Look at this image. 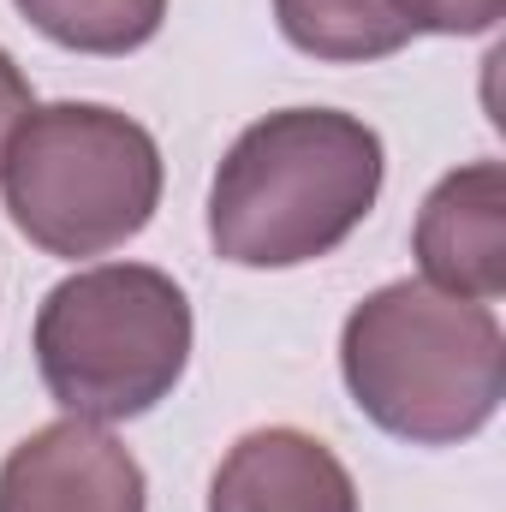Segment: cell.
Segmentation results:
<instances>
[{"label":"cell","instance_id":"4","mask_svg":"<svg viewBox=\"0 0 506 512\" xmlns=\"http://www.w3.org/2000/svg\"><path fill=\"white\" fill-rule=\"evenodd\" d=\"M161 143L120 108L48 102L6 143L0 197L12 227L48 256H108L161 209Z\"/></svg>","mask_w":506,"mask_h":512},{"label":"cell","instance_id":"1","mask_svg":"<svg viewBox=\"0 0 506 512\" xmlns=\"http://www.w3.org/2000/svg\"><path fill=\"white\" fill-rule=\"evenodd\" d=\"M387 155L340 108H280L233 137L209 185V245L233 268H304L376 209Z\"/></svg>","mask_w":506,"mask_h":512},{"label":"cell","instance_id":"2","mask_svg":"<svg viewBox=\"0 0 506 512\" xmlns=\"http://www.w3.org/2000/svg\"><path fill=\"white\" fill-rule=\"evenodd\" d=\"M340 376L381 435L459 447L506 399V334L477 298L387 280L340 328Z\"/></svg>","mask_w":506,"mask_h":512},{"label":"cell","instance_id":"11","mask_svg":"<svg viewBox=\"0 0 506 512\" xmlns=\"http://www.w3.org/2000/svg\"><path fill=\"white\" fill-rule=\"evenodd\" d=\"M30 108H36V90L24 78V66L0 48V161H6V143L18 137V126L30 120Z\"/></svg>","mask_w":506,"mask_h":512},{"label":"cell","instance_id":"3","mask_svg":"<svg viewBox=\"0 0 506 512\" xmlns=\"http://www.w3.org/2000/svg\"><path fill=\"white\" fill-rule=\"evenodd\" d=\"M30 346L66 417L131 423L155 411L191 364V298L167 268L96 262L42 298Z\"/></svg>","mask_w":506,"mask_h":512},{"label":"cell","instance_id":"9","mask_svg":"<svg viewBox=\"0 0 506 512\" xmlns=\"http://www.w3.org/2000/svg\"><path fill=\"white\" fill-rule=\"evenodd\" d=\"M48 42L72 48V54H102L120 60L137 54L143 42H155L167 0H12Z\"/></svg>","mask_w":506,"mask_h":512},{"label":"cell","instance_id":"5","mask_svg":"<svg viewBox=\"0 0 506 512\" xmlns=\"http://www.w3.org/2000/svg\"><path fill=\"white\" fill-rule=\"evenodd\" d=\"M0 512H149V483L108 423L60 417L6 453Z\"/></svg>","mask_w":506,"mask_h":512},{"label":"cell","instance_id":"6","mask_svg":"<svg viewBox=\"0 0 506 512\" xmlns=\"http://www.w3.org/2000/svg\"><path fill=\"white\" fill-rule=\"evenodd\" d=\"M411 251L429 286L495 304L506 292V167L465 161L417 209Z\"/></svg>","mask_w":506,"mask_h":512},{"label":"cell","instance_id":"8","mask_svg":"<svg viewBox=\"0 0 506 512\" xmlns=\"http://www.w3.org/2000/svg\"><path fill=\"white\" fill-rule=\"evenodd\" d=\"M280 36L328 66H364L387 60L411 42V24L399 0H274Z\"/></svg>","mask_w":506,"mask_h":512},{"label":"cell","instance_id":"7","mask_svg":"<svg viewBox=\"0 0 506 512\" xmlns=\"http://www.w3.org/2000/svg\"><path fill=\"white\" fill-rule=\"evenodd\" d=\"M209 512H358V483L328 441L268 423L227 447Z\"/></svg>","mask_w":506,"mask_h":512},{"label":"cell","instance_id":"10","mask_svg":"<svg viewBox=\"0 0 506 512\" xmlns=\"http://www.w3.org/2000/svg\"><path fill=\"white\" fill-rule=\"evenodd\" d=\"M411 36L429 30V36H483L495 30L506 12V0H399Z\"/></svg>","mask_w":506,"mask_h":512}]
</instances>
